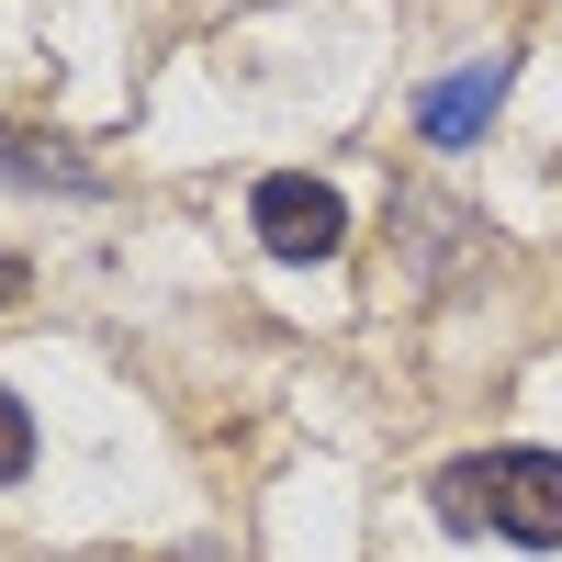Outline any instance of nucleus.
<instances>
[{
	"mask_svg": "<svg viewBox=\"0 0 562 562\" xmlns=\"http://www.w3.org/2000/svg\"><path fill=\"white\" fill-rule=\"evenodd\" d=\"M259 237L281 248V259H338V237H349V203L326 192V180H259Z\"/></svg>",
	"mask_w": 562,
	"mask_h": 562,
	"instance_id": "f03ea898",
	"label": "nucleus"
},
{
	"mask_svg": "<svg viewBox=\"0 0 562 562\" xmlns=\"http://www.w3.org/2000/svg\"><path fill=\"white\" fill-rule=\"evenodd\" d=\"M495 102H506V57H473L461 79H439L428 102H416V124H428V147H473L495 124Z\"/></svg>",
	"mask_w": 562,
	"mask_h": 562,
	"instance_id": "7ed1b4c3",
	"label": "nucleus"
},
{
	"mask_svg": "<svg viewBox=\"0 0 562 562\" xmlns=\"http://www.w3.org/2000/svg\"><path fill=\"white\" fill-rule=\"evenodd\" d=\"M450 529H495L518 551H562V450H473L439 473Z\"/></svg>",
	"mask_w": 562,
	"mask_h": 562,
	"instance_id": "f257e3e1",
	"label": "nucleus"
},
{
	"mask_svg": "<svg viewBox=\"0 0 562 562\" xmlns=\"http://www.w3.org/2000/svg\"><path fill=\"white\" fill-rule=\"evenodd\" d=\"M0 180H45V192H102L90 158H57L45 135H0Z\"/></svg>",
	"mask_w": 562,
	"mask_h": 562,
	"instance_id": "20e7f679",
	"label": "nucleus"
},
{
	"mask_svg": "<svg viewBox=\"0 0 562 562\" xmlns=\"http://www.w3.org/2000/svg\"><path fill=\"white\" fill-rule=\"evenodd\" d=\"M23 281H34V270H23V259H0V304H12V293H23Z\"/></svg>",
	"mask_w": 562,
	"mask_h": 562,
	"instance_id": "423d86ee",
	"label": "nucleus"
},
{
	"mask_svg": "<svg viewBox=\"0 0 562 562\" xmlns=\"http://www.w3.org/2000/svg\"><path fill=\"white\" fill-rule=\"evenodd\" d=\"M34 473V416H23V394H0V484H23Z\"/></svg>",
	"mask_w": 562,
	"mask_h": 562,
	"instance_id": "39448f33",
	"label": "nucleus"
}]
</instances>
